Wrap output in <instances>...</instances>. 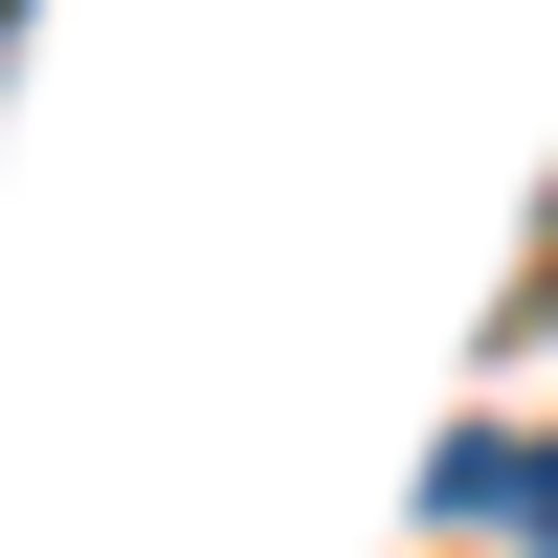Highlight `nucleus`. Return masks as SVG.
I'll return each instance as SVG.
<instances>
[{
  "label": "nucleus",
  "instance_id": "1",
  "mask_svg": "<svg viewBox=\"0 0 558 558\" xmlns=\"http://www.w3.org/2000/svg\"><path fill=\"white\" fill-rule=\"evenodd\" d=\"M0 23H23V0H0Z\"/></svg>",
  "mask_w": 558,
  "mask_h": 558
}]
</instances>
